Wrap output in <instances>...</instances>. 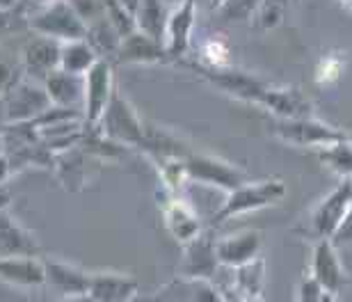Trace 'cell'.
Here are the masks:
<instances>
[{
  "instance_id": "cell-1",
  "label": "cell",
  "mask_w": 352,
  "mask_h": 302,
  "mask_svg": "<svg viewBox=\"0 0 352 302\" xmlns=\"http://www.w3.org/2000/svg\"><path fill=\"white\" fill-rule=\"evenodd\" d=\"M28 28L41 37L67 41L87 39L89 25L82 21L74 3H46L37 5L32 14H28Z\"/></svg>"
},
{
  "instance_id": "cell-2",
  "label": "cell",
  "mask_w": 352,
  "mask_h": 302,
  "mask_svg": "<svg viewBox=\"0 0 352 302\" xmlns=\"http://www.w3.org/2000/svg\"><path fill=\"white\" fill-rule=\"evenodd\" d=\"M44 83L19 76L3 87V124H28L51 108Z\"/></svg>"
},
{
  "instance_id": "cell-3",
  "label": "cell",
  "mask_w": 352,
  "mask_h": 302,
  "mask_svg": "<svg viewBox=\"0 0 352 302\" xmlns=\"http://www.w3.org/2000/svg\"><path fill=\"white\" fill-rule=\"evenodd\" d=\"M181 65L192 69L197 76L206 78L210 85L220 87L222 92H227L229 96H236V99L252 101L258 105L265 103L267 94H270V87H272L270 83L256 78L254 74L241 72V69H234V67H206L195 60H181Z\"/></svg>"
},
{
  "instance_id": "cell-4",
  "label": "cell",
  "mask_w": 352,
  "mask_h": 302,
  "mask_svg": "<svg viewBox=\"0 0 352 302\" xmlns=\"http://www.w3.org/2000/svg\"><path fill=\"white\" fill-rule=\"evenodd\" d=\"M286 184L281 179H265V181H250L236 191L227 195V199L222 202V206L217 208V213L210 217V224H222L224 220L234 215L250 213V211H258L265 206H272L284 199Z\"/></svg>"
},
{
  "instance_id": "cell-5",
  "label": "cell",
  "mask_w": 352,
  "mask_h": 302,
  "mask_svg": "<svg viewBox=\"0 0 352 302\" xmlns=\"http://www.w3.org/2000/svg\"><path fill=\"white\" fill-rule=\"evenodd\" d=\"M98 129H101L103 136L115 140L117 144L135 147V149L142 151L146 138V122L138 115L133 103L119 89H115V94H112V101L108 110H105V115L101 117V122H98Z\"/></svg>"
},
{
  "instance_id": "cell-6",
  "label": "cell",
  "mask_w": 352,
  "mask_h": 302,
  "mask_svg": "<svg viewBox=\"0 0 352 302\" xmlns=\"http://www.w3.org/2000/svg\"><path fill=\"white\" fill-rule=\"evenodd\" d=\"M267 126H270V131L279 140H284V142H291V144H298V147H316V149L350 138L348 131L320 122L318 117H309V119L272 117L270 122H267Z\"/></svg>"
},
{
  "instance_id": "cell-7",
  "label": "cell",
  "mask_w": 352,
  "mask_h": 302,
  "mask_svg": "<svg viewBox=\"0 0 352 302\" xmlns=\"http://www.w3.org/2000/svg\"><path fill=\"white\" fill-rule=\"evenodd\" d=\"M183 167H186L188 179L222 188V191H227V195L231 191H236V188L250 184L248 174H245L241 167L231 165L229 160L217 158L213 153L192 151L186 160H183Z\"/></svg>"
},
{
  "instance_id": "cell-8",
  "label": "cell",
  "mask_w": 352,
  "mask_h": 302,
  "mask_svg": "<svg viewBox=\"0 0 352 302\" xmlns=\"http://www.w3.org/2000/svg\"><path fill=\"white\" fill-rule=\"evenodd\" d=\"M350 206H352V186L346 179L316 204V208L311 211V215H309V236H311L316 243L325 241V238L332 241V236L336 234V229L341 227L343 217H346Z\"/></svg>"
},
{
  "instance_id": "cell-9",
  "label": "cell",
  "mask_w": 352,
  "mask_h": 302,
  "mask_svg": "<svg viewBox=\"0 0 352 302\" xmlns=\"http://www.w3.org/2000/svg\"><path fill=\"white\" fill-rule=\"evenodd\" d=\"M222 270L220 257H217V241L208 234L197 236L192 243L183 245V255L176 268V275L186 279H201L210 282Z\"/></svg>"
},
{
  "instance_id": "cell-10",
  "label": "cell",
  "mask_w": 352,
  "mask_h": 302,
  "mask_svg": "<svg viewBox=\"0 0 352 302\" xmlns=\"http://www.w3.org/2000/svg\"><path fill=\"white\" fill-rule=\"evenodd\" d=\"M117 83L112 78V62L98 60L85 76V124L98 126L112 101Z\"/></svg>"
},
{
  "instance_id": "cell-11",
  "label": "cell",
  "mask_w": 352,
  "mask_h": 302,
  "mask_svg": "<svg viewBox=\"0 0 352 302\" xmlns=\"http://www.w3.org/2000/svg\"><path fill=\"white\" fill-rule=\"evenodd\" d=\"M311 277L318 282L325 293H341L346 286L350 284V277L346 268L341 263L339 257V248L325 238V241H318L314 245V255H311Z\"/></svg>"
},
{
  "instance_id": "cell-12",
  "label": "cell",
  "mask_w": 352,
  "mask_h": 302,
  "mask_svg": "<svg viewBox=\"0 0 352 302\" xmlns=\"http://www.w3.org/2000/svg\"><path fill=\"white\" fill-rule=\"evenodd\" d=\"M62 41L32 34L23 46V76L44 83L48 76L60 69Z\"/></svg>"
},
{
  "instance_id": "cell-13",
  "label": "cell",
  "mask_w": 352,
  "mask_h": 302,
  "mask_svg": "<svg viewBox=\"0 0 352 302\" xmlns=\"http://www.w3.org/2000/svg\"><path fill=\"white\" fill-rule=\"evenodd\" d=\"M160 208H163L167 231H170L181 245L192 243L197 236L204 234L199 215H197L192 211V206H190L186 199H181L179 195L167 191L163 202H160Z\"/></svg>"
},
{
  "instance_id": "cell-14",
  "label": "cell",
  "mask_w": 352,
  "mask_h": 302,
  "mask_svg": "<svg viewBox=\"0 0 352 302\" xmlns=\"http://www.w3.org/2000/svg\"><path fill=\"white\" fill-rule=\"evenodd\" d=\"M263 248V234L258 229H243L217 241V257L222 268H241V266L258 259Z\"/></svg>"
},
{
  "instance_id": "cell-15",
  "label": "cell",
  "mask_w": 352,
  "mask_h": 302,
  "mask_svg": "<svg viewBox=\"0 0 352 302\" xmlns=\"http://www.w3.org/2000/svg\"><path fill=\"white\" fill-rule=\"evenodd\" d=\"M140 302H224V298L213 282L186 279L176 275L170 284H165L153 296Z\"/></svg>"
},
{
  "instance_id": "cell-16",
  "label": "cell",
  "mask_w": 352,
  "mask_h": 302,
  "mask_svg": "<svg viewBox=\"0 0 352 302\" xmlns=\"http://www.w3.org/2000/svg\"><path fill=\"white\" fill-rule=\"evenodd\" d=\"M170 60L172 55L165 44L151 39L149 34L140 30L124 37L115 55L117 65H158V62H170Z\"/></svg>"
},
{
  "instance_id": "cell-17",
  "label": "cell",
  "mask_w": 352,
  "mask_h": 302,
  "mask_svg": "<svg viewBox=\"0 0 352 302\" xmlns=\"http://www.w3.org/2000/svg\"><path fill=\"white\" fill-rule=\"evenodd\" d=\"M0 255L7 257H37L41 259V245L32 231H28L10 211L0 215Z\"/></svg>"
},
{
  "instance_id": "cell-18",
  "label": "cell",
  "mask_w": 352,
  "mask_h": 302,
  "mask_svg": "<svg viewBox=\"0 0 352 302\" xmlns=\"http://www.w3.org/2000/svg\"><path fill=\"white\" fill-rule=\"evenodd\" d=\"M87 293L94 302H133L138 296V282L124 272L98 270L91 272Z\"/></svg>"
},
{
  "instance_id": "cell-19",
  "label": "cell",
  "mask_w": 352,
  "mask_h": 302,
  "mask_svg": "<svg viewBox=\"0 0 352 302\" xmlns=\"http://www.w3.org/2000/svg\"><path fill=\"white\" fill-rule=\"evenodd\" d=\"M263 108H267L272 112V117H279V119L316 117V108H314V103L309 101V96L302 92L300 87H291V85H281V87L272 85Z\"/></svg>"
},
{
  "instance_id": "cell-20",
  "label": "cell",
  "mask_w": 352,
  "mask_h": 302,
  "mask_svg": "<svg viewBox=\"0 0 352 302\" xmlns=\"http://www.w3.org/2000/svg\"><path fill=\"white\" fill-rule=\"evenodd\" d=\"M44 87L53 105L85 112V76H76L58 69L44 80Z\"/></svg>"
},
{
  "instance_id": "cell-21",
  "label": "cell",
  "mask_w": 352,
  "mask_h": 302,
  "mask_svg": "<svg viewBox=\"0 0 352 302\" xmlns=\"http://www.w3.org/2000/svg\"><path fill=\"white\" fill-rule=\"evenodd\" d=\"M197 19V5L195 3H179L172 5L170 23H167V37L165 46L170 51L172 60H186L188 44H190V32H192Z\"/></svg>"
},
{
  "instance_id": "cell-22",
  "label": "cell",
  "mask_w": 352,
  "mask_h": 302,
  "mask_svg": "<svg viewBox=\"0 0 352 302\" xmlns=\"http://www.w3.org/2000/svg\"><path fill=\"white\" fill-rule=\"evenodd\" d=\"M46 263V284H51L62 296H78L89 291L91 272L62 259H44Z\"/></svg>"
},
{
  "instance_id": "cell-23",
  "label": "cell",
  "mask_w": 352,
  "mask_h": 302,
  "mask_svg": "<svg viewBox=\"0 0 352 302\" xmlns=\"http://www.w3.org/2000/svg\"><path fill=\"white\" fill-rule=\"evenodd\" d=\"M0 275L12 286L34 289L46 284V263L37 257H7L0 261Z\"/></svg>"
},
{
  "instance_id": "cell-24",
  "label": "cell",
  "mask_w": 352,
  "mask_h": 302,
  "mask_svg": "<svg viewBox=\"0 0 352 302\" xmlns=\"http://www.w3.org/2000/svg\"><path fill=\"white\" fill-rule=\"evenodd\" d=\"M265 284V261L261 257L254 261L234 268L231 275V286L227 291H220L224 302L234 300V298H261Z\"/></svg>"
},
{
  "instance_id": "cell-25",
  "label": "cell",
  "mask_w": 352,
  "mask_h": 302,
  "mask_svg": "<svg viewBox=\"0 0 352 302\" xmlns=\"http://www.w3.org/2000/svg\"><path fill=\"white\" fill-rule=\"evenodd\" d=\"M133 12H135L138 30L149 34L151 39L160 41V44H165L172 7L158 3V0H144V3H133Z\"/></svg>"
},
{
  "instance_id": "cell-26",
  "label": "cell",
  "mask_w": 352,
  "mask_h": 302,
  "mask_svg": "<svg viewBox=\"0 0 352 302\" xmlns=\"http://www.w3.org/2000/svg\"><path fill=\"white\" fill-rule=\"evenodd\" d=\"M89 160H91L89 153L78 149V147L58 153V158H55V170H58V177L67 191H72V193L82 191V186L87 184V177H89V172H87Z\"/></svg>"
},
{
  "instance_id": "cell-27",
  "label": "cell",
  "mask_w": 352,
  "mask_h": 302,
  "mask_svg": "<svg viewBox=\"0 0 352 302\" xmlns=\"http://www.w3.org/2000/svg\"><path fill=\"white\" fill-rule=\"evenodd\" d=\"M101 60L94 46L87 39L78 41H67L62 44V58H60V69L62 72L76 74V76H87L89 69Z\"/></svg>"
},
{
  "instance_id": "cell-28",
  "label": "cell",
  "mask_w": 352,
  "mask_h": 302,
  "mask_svg": "<svg viewBox=\"0 0 352 302\" xmlns=\"http://www.w3.org/2000/svg\"><path fill=\"white\" fill-rule=\"evenodd\" d=\"M316 158L346 181L352 179V138L316 149Z\"/></svg>"
},
{
  "instance_id": "cell-29",
  "label": "cell",
  "mask_w": 352,
  "mask_h": 302,
  "mask_svg": "<svg viewBox=\"0 0 352 302\" xmlns=\"http://www.w3.org/2000/svg\"><path fill=\"white\" fill-rule=\"evenodd\" d=\"M105 14H108L110 23L115 25V30L124 37H129L138 30L135 23V12H133V5L126 3H105Z\"/></svg>"
},
{
  "instance_id": "cell-30",
  "label": "cell",
  "mask_w": 352,
  "mask_h": 302,
  "mask_svg": "<svg viewBox=\"0 0 352 302\" xmlns=\"http://www.w3.org/2000/svg\"><path fill=\"white\" fill-rule=\"evenodd\" d=\"M281 19H284V5L256 3L250 23L254 25L256 30H270V28H277L281 23Z\"/></svg>"
},
{
  "instance_id": "cell-31",
  "label": "cell",
  "mask_w": 352,
  "mask_h": 302,
  "mask_svg": "<svg viewBox=\"0 0 352 302\" xmlns=\"http://www.w3.org/2000/svg\"><path fill=\"white\" fill-rule=\"evenodd\" d=\"M325 296H327L325 289L311 275H307L298 286V302H322Z\"/></svg>"
},
{
  "instance_id": "cell-32",
  "label": "cell",
  "mask_w": 352,
  "mask_h": 302,
  "mask_svg": "<svg viewBox=\"0 0 352 302\" xmlns=\"http://www.w3.org/2000/svg\"><path fill=\"white\" fill-rule=\"evenodd\" d=\"M332 243L336 248H341V245H352V206L348 208L346 217H343L341 227L336 229V234L332 236Z\"/></svg>"
},
{
  "instance_id": "cell-33",
  "label": "cell",
  "mask_w": 352,
  "mask_h": 302,
  "mask_svg": "<svg viewBox=\"0 0 352 302\" xmlns=\"http://www.w3.org/2000/svg\"><path fill=\"white\" fill-rule=\"evenodd\" d=\"M55 302H94L89 293H78V296H60V300Z\"/></svg>"
},
{
  "instance_id": "cell-34",
  "label": "cell",
  "mask_w": 352,
  "mask_h": 302,
  "mask_svg": "<svg viewBox=\"0 0 352 302\" xmlns=\"http://www.w3.org/2000/svg\"><path fill=\"white\" fill-rule=\"evenodd\" d=\"M229 302H261V298H234Z\"/></svg>"
},
{
  "instance_id": "cell-35",
  "label": "cell",
  "mask_w": 352,
  "mask_h": 302,
  "mask_svg": "<svg viewBox=\"0 0 352 302\" xmlns=\"http://www.w3.org/2000/svg\"><path fill=\"white\" fill-rule=\"evenodd\" d=\"M322 302H336V296H332V293H327L325 300H322Z\"/></svg>"
},
{
  "instance_id": "cell-36",
  "label": "cell",
  "mask_w": 352,
  "mask_h": 302,
  "mask_svg": "<svg viewBox=\"0 0 352 302\" xmlns=\"http://www.w3.org/2000/svg\"><path fill=\"white\" fill-rule=\"evenodd\" d=\"M343 7H346V10H350V12H352V3H346V5H343Z\"/></svg>"
},
{
  "instance_id": "cell-37",
  "label": "cell",
  "mask_w": 352,
  "mask_h": 302,
  "mask_svg": "<svg viewBox=\"0 0 352 302\" xmlns=\"http://www.w3.org/2000/svg\"><path fill=\"white\" fill-rule=\"evenodd\" d=\"M350 138H352V133H350Z\"/></svg>"
}]
</instances>
